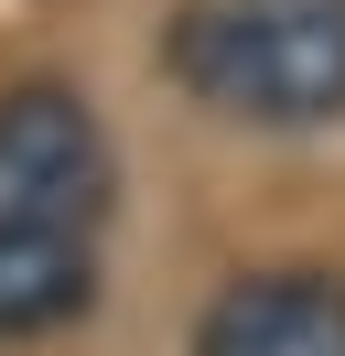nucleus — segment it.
I'll list each match as a JSON object with an SVG mask.
<instances>
[{"label":"nucleus","mask_w":345,"mask_h":356,"mask_svg":"<svg viewBox=\"0 0 345 356\" xmlns=\"http://www.w3.org/2000/svg\"><path fill=\"white\" fill-rule=\"evenodd\" d=\"M162 65L194 108L237 119V130H335L345 0H184Z\"/></svg>","instance_id":"f257e3e1"},{"label":"nucleus","mask_w":345,"mask_h":356,"mask_svg":"<svg viewBox=\"0 0 345 356\" xmlns=\"http://www.w3.org/2000/svg\"><path fill=\"white\" fill-rule=\"evenodd\" d=\"M108 205V130L86 87H0V238H86Z\"/></svg>","instance_id":"f03ea898"},{"label":"nucleus","mask_w":345,"mask_h":356,"mask_svg":"<svg viewBox=\"0 0 345 356\" xmlns=\"http://www.w3.org/2000/svg\"><path fill=\"white\" fill-rule=\"evenodd\" d=\"M194 356H345V270L323 259L237 270L194 324Z\"/></svg>","instance_id":"7ed1b4c3"},{"label":"nucleus","mask_w":345,"mask_h":356,"mask_svg":"<svg viewBox=\"0 0 345 356\" xmlns=\"http://www.w3.org/2000/svg\"><path fill=\"white\" fill-rule=\"evenodd\" d=\"M97 302V248L86 238H0V346L65 334Z\"/></svg>","instance_id":"20e7f679"}]
</instances>
